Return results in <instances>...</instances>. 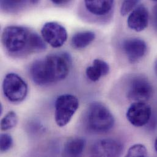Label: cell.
Instances as JSON below:
<instances>
[{
	"label": "cell",
	"mask_w": 157,
	"mask_h": 157,
	"mask_svg": "<svg viewBox=\"0 0 157 157\" xmlns=\"http://www.w3.org/2000/svg\"><path fill=\"white\" fill-rule=\"evenodd\" d=\"M41 34L43 39L53 48L62 47L67 39L66 28L56 22L46 23L42 28Z\"/></svg>",
	"instance_id": "7"
},
{
	"label": "cell",
	"mask_w": 157,
	"mask_h": 157,
	"mask_svg": "<svg viewBox=\"0 0 157 157\" xmlns=\"http://www.w3.org/2000/svg\"><path fill=\"white\" fill-rule=\"evenodd\" d=\"M152 116L151 107L146 102H134L127 112L128 121L133 125L140 127L146 125Z\"/></svg>",
	"instance_id": "8"
},
{
	"label": "cell",
	"mask_w": 157,
	"mask_h": 157,
	"mask_svg": "<svg viewBox=\"0 0 157 157\" xmlns=\"http://www.w3.org/2000/svg\"><path fill=\"white\" fill-rule=\"evenodd\" d=\"M109 72V66L103 60L96 59L93 61V65L87 68L86 74L90 81L95 82L103 77L108 75Z\"/></svg>",
	"instance_id": "13"
},
{
	"label": "cell",
	"mask_w": 157,
	"mask_h": 157,
	"mask_svg": "<svg viewBox=\"0 0 157 157\" xmlns=\"http://www.w3.org/2000/svg\"><path fill=\"white\" fill-rule=\"evenodd\" d=\"M28 0H1V7L4 10L15 11L20 9Z\"/></svg>",
	"instance_id": "17"
},
{
	"label": "cell",
	"mask_w": 157,
	"mask_h": 157,
	"mask_svg": "<svg viewBox=\"0 0 157 157\" xmlns=\"http://www.w3.org/2000/svg\"><path fill=\"white\" fill-rule=\"evenodd\" d=\"M153 18L155 26L157 28V4L154 7L153 10Z\"/></svg>",
	"instance_id": "22"
},
{
	"label": "cell",
	"mask_w": 157,
	"mask_h": 157,
	"mask_svg": "<svg viewBox=\"0 0 157 157\" xmlns=\"http://www.w3.org/2000/svg\"><path fill=\"white\" fill-rule=\"evenodd\" d=\"M86 146V141L82 138H72L66 143L63 151V155L66 157L80 156Z\"/></svg>",
	"instance_id": "14"
},
{
	"label": "cell",
	"mask_w": 157,
	"mask_h": 157,
	"mask_svg": "<svg viewBox=\"0 0 157 157\" xmlns=\"http://www.w3.org/2000/svg\"><path fill=\"white\" fill-rule=\"evenodd\" d=\"M148 22L149 12L143 5L139 6L133 9L127 20L128 27L137 32L143 31L147 26Z\"/></svg>",
	"instance_id": "11"
},
{
	"label": "cell",
	"mask_w": 157,
	"mask_h": 157,
	"mask_svg": "<svg viewBox=\"0 0 157 157\" xmlns=\"http://www.w3.org/2000/svg\"><path fill=\"white\" fill-rule=\"evenodd\" d=\"M18 122V116L15 112L9 111L1 121V129L2 131H7L15 127Z\"/></svg>",
	"instance_id": "16"
},
{
	"label": "cell",
	"mask_w": 157,
	"mask_h": 157,
	"mask_svg": "<svg viewBox=\"0 0 157 157\" xmlns=\"http://www.w3.org/2000/svg\"><path fill=\"white\" fill-rule=\"evenodd\" d=\"M127 157H147V150L146 147L141 144L132 146L128 151Z\"/></svg>",
	"instance_id": "18"
},
{
	"label": "cell",
	"mask_w": 157,
	"mask_h": 157,
	"mask_svg": "<svg viewBox=\"0 0 157 157\" xmlns=\"http://www.w3.org/2000/svg\"><path fill=\"white\" fill-rule=\"evenodd\" d=\"M154 147H155V151H156V152H157V139L155 140V141Z\"/></svg>",
	"instance_id": "24"
},
{
	"label": "cell",
	"mask_w": 157,
	"mask_h": 157,
	"mask_svg": "<svg viewBox=\"0 0 157 157\" xmlns=\"http://www.w3.org/2000/svg\"><path fill=\"white\" fill-rule=\"evenodd\" d=\"M87 10L93 15L102 16L111 10L114 0H84Z\"/></svg>",
	"instance_id": "12"
},
{
	"label": "cell",
	"mask_w": 157,
	"mask_h": 157,
	"mask_svg": "<svg viewBox=\"0 0 157 157\" xmlns=\"http://www.w3.org/2000/svg\"><path fill=\"white\" fill-rule=\"evenodd\" d=\"M95 35L92 31L79 32L74 34L72 38V45L77 49H81L90 44L95 39Z\"/></svg>",
	"instance_id": "15"
},
{
	"label": "cell",
	"mask_w": 157,
	"mask_h": 157,
	"mask_svg": "<svg viewBox=\"0 0 157 157\" xmlns=\"http://www.w3.org/2000/svg\"><path fill=\"white\" fill-rule=\"evenodd\" d=\"M71 65L72 59L68 53L51 54L34 61L30 68V75L36 84L44 86L66 78Z\"/></svg>",
	"instance_id": "1"
},
{
	"label": "cell",
	"mask_w": 157,
	"mask_h": 157,
	"mask_svg": "<svg viewBox=\"0 0 157 157\" xmlns=\"http://www.w3.org/2000/svg\"><path fill=\"white\" fill-rule=\"evenodd\" d=\"M54 4L57 5H63L69 2L71 0H51Z\"/></svg>",
	"instance_id": "21"
},
{
	"label": "cell",
	"mask_w": 157,
	"mask_h": 157,
	"mask_svg": "<svg viewBox=\"0 0 157 157\" xmlns=\"http://www.w3.org/2000/svg\"><path fill=\"white\" fill-rule=\"evenodd\" d=\"M1 143H0V149L1 151L4 152L9 151L12 146L13 140L12 137L6 133H2L1 135Z\"/></svg>",
	"instance_id": "20"
},
{
	"label": "cell",
	"mask_w": 157,
	"mask_h": 157,
	"mask_svg": "<svg viewBox=\"0 0 157 157\" xmlns=\"http://www.w3.org/2000/svg\"><path fill=\"white\" fill-rule=\"evenodd\" d=\"M77 97L71 94L59 96L55 102V117L56 124L61 127L67 125L78 109Z\"/></svg>",
	"instance_id": "4"
},
{
	"label": "cell",
	"mask_w": 157,
	"mask_h": 157,
	"mask_svg": "<svg viewBox=\"0 0 157 157\" xmlns=\"http://www.w3.org/2000/svg\"><path fill=\"white\" fill-rule=\"evenodd\" d=\"M140 0H123L121 7V13L125 15L132 11L139 3Z\"/></svg>",
	"instance_id": "19"
},
{
	"label": "cell",
	"mask_w": 157,
	"mask_h": 157,
	"mask_svg": "<svg viewBox=\"0 0 157 157\" xmlns=\"http://www.w3.org/2000/svg\"><path fill=\"white\" fill-rule=\"evenodd\" d=\"M87 123L91 130L97 133H105L113 127L114 118L109 109L103 104L93 102L87 109Z\"/></svg>",
	"instance_id": "3"
},
{
	"label": "cell",
	"mask_w": 157,
	"mask_h": 157,
	"mask_svg": "<svg viewBox=\"0 0 157 157\" xmlns=\"http://www.w3.org/2000/svg\"><path fill=\"white\" fill-rule=\"evenodd\" d=\"M152 94L153 87L146 78L137 76L131 80L127 92L128 98L131 101L146 102Z\"/></svg>",
	"instance_id": "6"
},
{
	"label": "cell",
	"mask_w": 157,
	"mask_h": 157,
	"mask_svg": "<svg viewBox=\"0 0 157 157\" xmlns=\"http://www.w3.org/2000/svg\"><path fill=\"white\" fill-rule=\"evenodd\" d=\"M154 1H157V0H154Z\"/></svg>",
	"instance_id": "25"
},
{
	"label": "cell",
	"mask_w": 157,
	"mask_h": 157,
	"mask_svg": "<svg viewBox=\"0 0 157 157\" xmlns=\"http://www.w3.org/2000/svg\"><path fill=\"white\" fill-rule=\"evenodd\" d=\"M2 90L8 100L13 103H20L26 98L28 87L19 75L10 73L6 75L3 80Z\"/></svg>",
	"instance_id": "5"
},
{
	"label": "cell",
	"mask_w": 157,
	"mask_h": 157,
	"mask_svg": "<svg viewBox=\"0 0 157 157\" xmlns=\"http://www.w3.org/2000/svg\"><path fill=\"white\" fill-rule=\"evenodd\" d=\"M2 43L10 54L19 56L41 52L47 48L45 40L37 33L18 26H7L3 30Z\"/></svg>",
	"instance_id": "2"
},
{
	"label": "cell",
	"mask_w": 157,
	"mask_h": 157,
	"mask_svg": "<svg viewBox=\"0 0 157 157\" xmlns=\"http://www.w3.org/2000/svg\"><path fill=\"white\" fill-rule=\"evenodd\" d=\"M39 1V0H29V2L32 4H37Z\"/></svg>",
	"instance_id": "23"
},
{
	"label": "cell",
	"mask_w": 157,
	"mask_h": 157,
	"mask_svg": "<svg viewBox=\"0 0 157 157\" xmlns=\"http://www.w3.org/2000/svg\"><path fill=\"white\" fill-rule=\"evenodd\" d=\"M122 151V144L111 138L99 140L92 147V155L97 157H119Z\"/></svg>",
	"instance_id": "9"
},
{
	"label": "cell",
	"mask_w": 157,
	"mask_h": 157,
	"mask_svg": "<svg viewBox=\"0 0 157 157\" xmlns=\"http://www.w3.org/2000/svg\"><path fill=\"white\" fill-rule=\"evenodd\" d=\"M122 47L128 61L132 63L141 59L147 52L146 42L138 38H130L124 40Z\"/></svg>",
	"instance_id": "10"
}]
</instances>
